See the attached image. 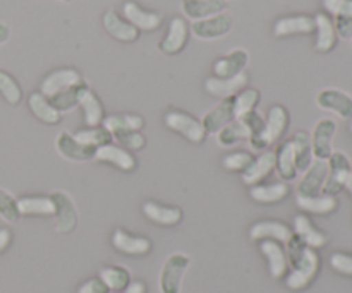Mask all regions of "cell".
I'll return each instance as SVG.
<instances>
[{
	"mask_svg": "<svg viewBox=\"0 0 352 293\" xmlns=\"http://www.w3.org/2000/svg\"><path fill=\"white\" fill-rule=\"evenodd\" d=\"M234 120H236V112H234V96H230V98H223L219 105L213 106V108L203 117L201 124L206 134L217 136L223 127L229 126V124L234 122Z\"/></svg>",
	"mask_w": 352,
	"mask_h": 293,
	"instance_id": "5bb4252c",
	"label": "cell"
},
{
	"mask_svg": "<svg viewBox=\"0 0 352 293\" xmlns=\"http://www.w3.org/2000/svg\"><path fill=\"white\" fill-rule=\"evenodd\" d=\"M164 122L168 129L184 136V139H188L189 143L199 144L205 141L206 132L203 129L201 120L189 115V113L181 112V110H172V112L165 113Z\"/></svg>",
	"mask_w": 352,
	"mask_h": 293,
	"instance_id": "277c9868",
	"label": "cell"
},
{
	"mask_svg": "<svg viewBox=\"0 0 352 293\" xmlns=\"http://www.w3.org/2000/svg\"><path fill=\"white\" fill-rule=\"evenodd\" d=\"M285 246H287V250H285L287 266H291V273L285 278V285L291 290H305L320 271L318 254L315 249L305 246L294 233Z\"/></svg>",
	"mask_w": 352,
	"mask_h": 293,
	"instance_id": "6da1fadb",
	"label": "cell"
},
{
	"mask_svg": "<svg viewBox=\"0 0 352 293\" xmlns=\"http://www.w3.org/2000/svg\"><path fill=\"white\" fill-rule=\"evenodd\" d=\"M189 268V257L182 253H174L167 257L160 271L158 287L162 293H181L182 278Z\"/></svg>",
	"mask_w": 352,
	"mask_h": 293,
	"instance_id": "3957f363",
	"label": "cell"
},
{
	"mask_svg": "<svg viewBox=\"0 0 352 293\" xmlns=\"http://www.w3.org/2000/svg\"><path fill=\"white\" fill-rule=\"evenodd\" d=\"M79 108L82 110V119H85L86 127L102 126L103 119H105V110H103V105L98 96L91 91V88L82 95Z\"/></svg>",
	"mask_w": 352,
	"mask_h": 293,
	"instance_id": "d590c367",
	"label": "cell"
},
{
	"mask_svg": "<svg viewBox=\"0 0 352 293\" xmlns=\"http://www.w3.org/2000/svg\"><path fill=\"white\" fill-rule=\"evenodd\" d=\"M323 7L333 17H351L352 19V0H323Z\"/></svg>",
	"mask_w": 352,
	"mask_h": 293,
	"instance_id": "7dc6e473",
	"label": "cell"
},
{
	"mask_svg": "<svg viewBox=\"0 0 352 293\" xmlns=\"http://www.w3.org/2000/svg\"><path fill=\"white\" fill-rule=\"evenodd\" d=\"M76 139L79 143L86 144V146H91V148H100V146H105V144L112 143V134L105 129L103 126H96V127H86V129L78 130L74 134Z\"/></svg>",
	"mask_w": 352,
	"mask_h": 293,
	"instance_id": "ab89813d",
	"label": "cell"
},
{
	"mask_svg": "<svg viewBox=\"0 0 352 293\" xmlns=\"http://www.w3.org/2000/svg\"><path fill=\"white\" fill-rule=\"evenodd\" d=\"M237 120H241V122L244 124V127H246L248 132H250V137L260 136L265 130V119L256 112V110L244 113V115L239 117Z\"/></svg>",
	"mask_w": 352,
	"mask_h": 293,
	"instance_id": "bcb514c9",
	"label": "cell"
},
{
	"mask_svg": "<svg viewBox=\"0 0 352 293\" xmlns=\"http://www.w3.org/2000/svg\"><path fill=\"white\" fill-rule=\"evenodd\" d=\"M230 30H232V17L227 12L217 14V16L208 17V19L195 21L189 26V31H191L192 36L203 41L219 40V38H223L226 34H229Z\"/></svg>",
	"mask_w": 352,
	"mask_h": 293,
	"instance_id": "8992f818",
	"label": "cell"
},
{
	"mask_svg": "<svg viewBox=\"0 0 352 293\" xmlns=\"http://www.w3.org/2000/svg\"><path fill=\"white\" fill-rule=\"evenodd\" d=\"M28 106H30L31 113H33L40 122L50 124V126H55V124L60 122L62 113H58L57 110H55V106L50 103V99L45 95H41L40 91L31 93L30 98H28Z\"/></svg>",
	"mask_w": 352,
	"mask_h": 293,
	"instance_id": "f546056e",
	"label": "cell"
},
{
	"mask_svg": "<svg viewBox=\"0 0 352 293\" xmlns=\"http://www.w3.org/2000/svg\"><path fill=\"white\" fill-rule=\"evenodd\" d=\"M248 62H250V54L244 48H234L232 51L213 62V75L222 79L234 78L244 72Z\"/></svg>",
	"mask_w": 352,
	"mask_h": 293,
	"instance_id": "ac0fdd59",
	"label": "cell"
},
{
	"mask_svg": "<svg viewBox=\"0 0 352 293\" xmlns=\"http://www.w3.org/2000/svg\"><path fill=\"white\" fill-rule=\"evenodd\" d=\"M95 160L102 161V163L113 165L116 168L122 172H133L136 168L138 161L131 151L124 150V148L116 146V144H105V146L96 148Z\"/></svg>",
	"mask_w": 352,
	"mask_h": 293,
	"instance_id": "d6986e66",
	"label": "cell"
},
{
	"mask_svg": "<svg viewBox=\"0 0 352 293\" xmlns=\"http://www.w3.org/2000/svg\"><path fill=\"white\" fill-rule=\"evenodd\" d=\"M60 2H71V0H60Z\"/></svg>",
	"mask_w": 352,
	"mask_h": 293,
	"instance_id": "9f6ffc18",
	"label": "cell"
},
{
	"mask_svg": "<svg viewBox=\"0 0 352 293\" xmlns=\"http://www.w3.org/2000/svg\"><path fill=\"white\" fill-rule=\"evenodd\" d=\"M143 213L148 220L162 226H174L182 220L181 208L175 206H164L160 202L146 201L143 204Z\"/></svg>",
	"mask_w": 352,
	"mask_h": 293,
	"instance_id": "83f0119b",
	"label": "cell"
},
{
	"mask_svg": "<svg viewBox=\"0 0 352 293\" xmlns=\"http://www.w3.org/2000/svg\"><path fill=\"white\" fill-rule=\"evenodd\" d=\"M251 240H275L278 244H287L292 237V230L285 223L275 222V220H267V222L254 223L250 230Z\"/></svg>",
	"mask_w": 352,
	"mask_h": 293,
	"instance_id": "7402d4cb",
	"label": "cell"
},
{
	"mask_svg": "<svg viewBox=\"0 0 352 293\" xmlns=\"http://www.w3.org/2000/svg\"><path fill=\"white\" fill-rule=\"evenodd\" d=\"M327 175H329V163L327 160H315L311 167L305 172L301 182L298 185V196H318L322 194L323 185H325Z\"/></svg>",
	"mask_w": 352,
	"mask_h": 293,
	"instance_id": "2e32d148",
	"label": "cell"
},
{
	"mask_svg": "<svg viewBox=\"0 0 352 293\" xmlns=\"http://www.w3.org/2000/svg\"><path fill=\"white\" fill-rule=\"evenodd\" d=\"M275 170H277L278 177L284 178L285 182H292L298 178L299 172L296 167V156H294V146L292 141H285L278 146L275 151Z\"/></svg>",
	"mask_w": 352,
	"mask_h": 293,
	"instance_id": "f1b7e54d",
	"label": "cell"
},
{
	"mask_svg": "<svg viewBox=\"0 0 352 293\" xmlns=\"http://www.w3.org/2000/svg\"><path fill=\"white\" fill-rule=\"evenodd\" d=\"M333 27L337 36L342 40H352V19L351 17H333Z\"/></svg>",
	"mask_w": 352,
	"mask_h": 293,
	"instance_id": "681fc988",
	"label": "cell"
},
{
	"mask_svg": "<svg viewBox=\"0 0 352 293\" xmlns=\"http://www.w3.org/2000/svg\"><path fill=\"white\" fill-rule=\"evenodd\" d=\"M261 102V93L254 88H244L243 91L237 93L234 96V112H236V119L243 117L244 113L253 112Z\"/></svg>",
	"mask_w": 352,
	"mask_h": 293,
	"instance_id": "60d3db41",
	"label": "cell"
},
{
	"mask_svg": "<svg viewBox=\"0 0 352 293\" xmlns=\"http://www.w3.org/2000/svg\"><path fill=\"white\" fill-rule=\"evenodd\" d=\"M112 246L119 253L127 254V256H144L151 250V242L144 237L131 235L124 230H116L112 235Z\"/></svg>",
	"mask_w": 352,
	"mask_h": 293,
	"instance_id": "d4e9b609",
	"label": "cell"
},
{
	"mask_svg": "<svg viewBox=\"0 0 352 293\" xmlns=\"http://www.w3.org/2000/svg\"><path fill=\"white\" fill-rule=\"evenodd\" d=\"M294 235L309 249H320L329 242L325 233L320 232L306 215H298L294 218Z\"/></svg>",
	"mask_w": 352,
	"mask_h": 293,
	"instance_id": "484cf974",
	"label": "cell"
},
{
	"mask_svg": "<svg viewBox=\"0 0 352 293\" xmlns=\"http://www.w3.org/2000/svg\"><path fill=\"white\" fill-rule=\"evenodd\" d=\"M54 202L55 230L58 233H72L78 226V211L71 196L64 191H55L50 194Z\"/></svg>",
	"mask_w": 352,
	"mask_h": 293,
	"instance_id": "5b68a950",
	"label": "cell"
},
{
	"mask_svg": "<svg viewBox=\"0 0 352 293\" xmlns=\"http://www.w3.org/2000/svg\"><path fill=\"white\" fill-rule=\"evenodd\" d=\"M248 81H250V78H248L246 72H241V74L234 75V78H227V79L212 75V78H208L205 81V89L212 96H217V98L223 99V98H230V96H236L237 93L243 91V89L246 88Z\"/></svg>",
	"mask_w": 352,
	"mask_h": 293,
	"instance_id": "ffe728a7",
	"label": "cell"
},
{
	"mask_svg": "<svg viewBox=\"0 0 352 293\" xmlns=\"http://www.w3.org/2000/svg\"><path fill=\"white\" fill-rule=\"evenodd\" d=\"M254 154L251 151H236V153H230L227 156H223L222 165L226 170L229 172H246L250 168V165L254 161Z\"/></svg>",
	"mask_w": 352,
	"mask_h": 293,
	"instance_id": "ee69618b",
	"label": "cell"
},
{
	"mask_svg": "<svg viewBox=\"0 0 352 293\" xmlns=\"http://www.w3.org/2000/svg\"><path fill=\"white\" fill-rule=\"evenodd\" d=\"M9 36H10L9 26H7V24H3V23H0V45L6 43V41L9 40Z\"/></svg>",
	"mask_w": 352,
	"mask_h": 293,
	"instance_id": "db71d44e",
	"label": "cell"
},
{
	"mask_svg": "<svg viewBox=\"0 0 352 293\" xmlns=\"http://www.w3.org/2000/svg\"><path fill=\"white\" fill-rule=\"evenodd\" d=\"M124 293H146V285L143 281H134V283H129Z\"/></svg>",
	"mask_w": 352,
	"mask_h": 293,
	"instance_id": "f5cc1de1",
	"label": "cell"
},
{
	"mask_svg": "<svg viewBox=\"0 0 352 293\" xmlns=\"http://www.w3.org/2000/svg\"><path fill=\"white\" fill-rule=\"evenodd\" d=\"M110 290L107 288V285L103 283L100 278H93V280H88L86 283H82L79 287L78 293H109Z\"/></svg>",
	"mask_w": 352,
	"mask_h": 293,
	"instance_id": "f907efd6",
	"label": "cell"
},
{
	"mask_svg": "<svg viewBox=\"0 0 352 293\" xmlns=\"http://www.w3.org/2000/svg\"><path fill=\"white\" fill-rule=\"evenodd\" d=\"M289 112L285 106L274 105L268 108V115L265 119V130L260 136H254L248 139L250 148L253 151H267L274 143H277L289 129Z\"/></svg>",
	"mask_w": 352,
	"mask_h": 293,
	"instance_id": "7a4b0ae2",
	"label": "cell"
},
{
	"mask_svg": "<svg viewBox=\"0 0 352 293\" xmlns=\"http://www.w3.org/2000/svg\"><path fill=\"white\" fill-rule=\"evenodd\" d=\"M315 50L320 54H329L337 45V33L333 27V21L329 14L318 12L315 16Z\"/></svg>",
	"mask_w": 352,
	"mask_h": 293,
	"instance_id": "cb8c5ba5",
	"label": "cell"
},
{
	"mask_svg": "<svg viewBox=\"0 0 352 293\" xmlns=\"http://www.w3.org/2000/svg\"><path fill=\"white\" fill-rule=\"evenodd\" d=\"M0 216L6 222H17L21 218L19 208H17V199L10 196L9 192L0 189Z\"/></svg>",
	"mask_w": 352,
	"mask_h": 293,
	"instance_id": "f6af8a7d",
	"label": "cell"
},
{
	"mask_svg": "<svg viewBox=\"0 0 352 293\" xmlns=\"http://www.w3.org/2000/svg\"><path fill=\"white\" fill-rule=\"evenodd\" d=\"M253 201L261 204H275L284 201L289 196V185L285 182H275V184H258L253 185L250 191Z\"/></svg>",
	"mask_w": 352,
	"mask_h": 293,
	"instance_id": "4dcf8cb0",
	"label": "cell"
},
{
	"mask_svg": "<svg viewBox=\"0 0 352 293\" xmlns=\"http://www.w3.org/2000/svg\"><path fill=\"white\" fill-rule=\"evenodd\" d=\"M112 139H116L120 148L127 151H141L146 146V137L138 130H116L112 132Z\"/></svg>",
	"mask_w": 352,
	"mask_h": 293,
	"instance_id": "7bdbcfd3",
	"label": "cell"
},
{
	"mask_svg": "<svg viewBox=\"0 0 352 293\" xmlns=\"http://www.w3.org/2000/svg\"><path fill=\"white\" fill-rule=\"evenodd\" d=\"M351 134H352V122H351Z\"/></svg>",
	"mask_w": 352,
	"mask_h": 293,
	"instance_id": "6f0895ef",
	"label": "cell"
},
{
	"mask_svg": "<svg viewBox=\"0 0 352 293\" xmlns=\"http://www.w3.org/2000/svg\"><path fill=\"white\" fill-rule=\"evenodd\" d=\"M292 146H294V156H296V167H298L299 174H305L311 163L315 161L313 156V146H311V134L306 130H299L296 136L292 137Z\"/></svg>",
	"mask_w": 352,
	"mask_h": 293,
	"instance_id": "d6a6232c",
	"label": "cell"
},
{
	"mask_svg": "<svg viewBox=\"0 0 352 293\" xmlns=\"http://www.w3.org/2000/svg\"><path fill=\"white\" fill-rule=\"evenodd\" d=\"M226 0H182L181 2L182 14H184V17L191 19L192 23L226 12Z\"/></svg>",
	"mask_w": 352,
	"mask_h": 293,
	"instance_id": "44dd1931",
	"label": "cell"
},
{
	"mask_svg": "<svg viewBox=\"0 0 352 293\" xmlns=\"http://www.w3.org/2000/svg\"><path fill=\"white\" fill-rule=\"evenodd\" d=\"M272 33L277 38L296 36V34H313L315 33V16L296 14V16L280 17L274 23Z\"/></svg>",
	"mask_w": 352,
	"mask_h": 293,
	"instance_id": "4fadbf2b",
	"label": "cell"
},
{
	"mask_svg": "<svg viewBox=\"0 0 352 293\" xmlns=\"http://www.w3.org/2000/svg\"><path fill=\"white\" fill-rule=\"evenodd\" d=\"M102 23L107 33H109L113 40L122 41V43H133V41H136L138 38H140V31H138L133 24L127 23L117 10H107L102 17Z\"/></svg>",
	"mask_w": 352,
	"mask_h": 293,
	"instance_id": "e0dca14e",
	"label": "cell"
},
{
	"mask_svg": "<svg viewBox=\"0 0 352 293\" xmlns=\"http://www.w3.org/2000/svg\"><path fill=\"white\" fill-rule=\"evenodd\" d=\"M316 105L325 112L336 113L342 120H352V98L336 88H327L316 95Z\"/></svg>",
	"mask_w": 352,
	"mask_h": 293,
	"instance_id": "8fae6325",
	"label": "cell"
},
{
	"mask_svg": "<svg viewBox=\"0 0 352 293\" xmlns=\"http://www.w3.org/2000/svg\"><path fill=\"white\" fill-rule=\"evenodd\" d=\"M275 170V151H263L254 158L253 163L250 165L246 172H243V182L250 187L261 184L272 172Z\"/></svg>",
	"mask_w": 352,
	"mask_h": 293,
	"instance_id": "603a6c76",
	"label": "cell"
},
{
	"mask_svg": "<svg viewBox=\"0 0 352 293\" xmlns=\"http://www.w3.org/2000/svg\"><path fill=\"white\" fill-rule=\"evenodd\" d=\"M102 126L110 134L116 130H138L140 132L144 127V119L138 113H113L103 119Z\"/></svg>",
	"mask_w": 352,
	"mask_h": 293,
	"instance_id": "8d00e7d4",
	"label": "cell"
},
{
	"mask_svg": "<svg viewBox=\"0 0 352 293\" xmlns=\"http://www.w3.org/2000/svg\"><path fill=\"white\" fill-rule=\"evenodd\" d=\"M351 170H352V163H351Z\"/></svg>",
	"mask_w": 352,
	"mask_h": 293,
	"instance_id": "680465c9",
	"label": "cell"
},
{
	"mask_svg": "<svg viewBox=\"0 0 352 293\" xmlns=\"http://www.w3.org/2000/svg\"><path fill=\"white\" fill-rule=\"evenodd\" d=\"M260 250L267 257L268 270L275 280L287 273V256H285V250L280 244L275 242V240H261Z\"/></svg>",
	"mask_w": 352,
	"mask_h": 293,
	"instance_id": "4316f807",
	"label": "cell"
},
{
	"mask_svg": "<svg viewBox=\"0 0 352 293\" xmlns=\"http://www.w3.org/2000/svg\"><path fill=\"white\" fill-rule=\"evenodd\" d=\"M17 208L21 216H52L54 202L50 196H26L17 199Z\"/></svg>",
	"mask_w": 352,
	"mask_h": 293,
	"instance_id": "e575fe53",
	"label": "cell"
},
{
	"mask_svg": "<svg viewBox=\"0 0 352 293\" xmlns=\"http://www.w3.org/2000/svg\"><path fill=\"white\" fill-rule=\"evenodd\" d=\"M337 134V122L333 119H322L316 122L311 134V146L315 160H329L333 153V137Z\"/></svg>",
	"mask_w": 352,
	"mask_h": 293,
	"instance_id": "9c48e42d",
	"label": "cell"
},
{
	"mask_svg": "<svg viewBox=\"0 0 352 293\" xmlns=\"http://www.w3.org/2000/svg\"><path fill=\"white\" fill-rule=\"evenodd\" d=\"M79 82H82V78L76 69L62 67L45 75V79L40 84V93L47 96V98H50V96L58 95V93L65 91V89L79 84Z\"/></svg>",
	"mask_w": 352,
	"mask_h": 293,
	"instance_id": "7c38bea8",
	"label": "cell"
},
{
	"mask_svg": "<svg viewBox=\"0 0 352 293\" xmlns=\"http://www.w3.org/2000/svg\"><path fill=\"white\" fill-rule=\"evenodd\" d=\"M0 95L12 106L19 105L23 99V89H21L19 82L6 71H0Z\"/></svg>",
	"mask_w": 352,
	"mask_h": 293,
	"instance_id": "b9f144b4",
	"label": "cell"
},
{
	"mask_svg": "<svg viewBox=\"0 0 352 293\" xmlns=\"http://www.w3.org/2000/svg\"><path fill=\"white\" fill-rule=\"evenodd\" d=\"M10 240H12V235H10L9 230H7V228L0 230V253H2V250H6L7 247H9Z\"/></svg>",
	"mask_w": 352,
	"mask_h": 293,
	"instance_id": "816d5d0a",
	"label": "cell"
},
{
	"mask_svg": "<svg viewBox=\"0 0 352 293\" xmlns=\"http://www.w3.org/2000/svg\"><path fill=\"white\" fill-rule=\"evenodd\" d=\"M55 148H57L58 154L65 160L71 161H88L95 158L96 148L86 146V144L79 143L74 137V134L62 130L58 132L57 141H55Z\"/></svg>",
	"mask_w": 352,
	"mask_h": 293,
	"instance_id": "9a60e30c",
	"label": "cell"
},
{
	"mask_svg": "<svg viewBox=\"0 0 352 293\" xmlns=\"http://www.w3.org/2000/svg\"><path fill=\"white\" fill-rule=\"evenodd\" d=\"M189 24L184 17H172L170 23H168L167 34H165L164 40L158 43V50L165 55H177L184 50V47L188 45L189 40Z\"/></svg>",
	"mask_w": 352,
	"mask_h": 293,
	"instance_id": "30bf717a",
	"label": "cell"
},
{
	"mask_svg": "<svg viewBox=\"0 0 352 293\" xmlns=\"http://www.w3.org/2000/svg\"><path fill=\"white\" fill-rule=\"evenodd\" d=\"M344 189H346V191L349 192V194L352 196V170H351L349 177L346 178V184H344Z\"/></svg>",
	"mask_w": 352,
	"mask_h": 293,
	"instance_id": "11a10c76",
	"label": "cell"
},
{
	"mask_svg": "<svg viewBox=\"0 0 352 293\" xmlns=\"http://www.w3.org/2000/svg\"><path fill=\"white\" fill-rule=\"evenodd\" d=\"M327 163H329V175H327V180H325V185H323L322 194L337 196L344 189L346 178L349 177L351 161L344 153H340V151H333V153L330 154L329 160H327Z\"/></svg>",
	"mask_w": 352,
	"mask_h": 293,
	"instance_id": "52a82bcc",
	"label": "cell"
},
{
	"mask_svg": "<svg viewBox=\"0 0 352 293\" xmlns=\"http://www.w3.org/2000/svg\"><path fill=\"white\" fill-rule=\"evenodd\" d=\"M244 139H250V132H248V129L244 127V124L237 119L234 120V122H230L229 126L223 127V129L217 134V141H219V144L222 148H232Z\"/></svg>",
	"mask_w": 352,
	"mask_h": 293,
	"instance_id": "f35d334b",
	"label": "cell"
},
{
	"mask_svg": "<svg viewBox=\"0 0 352 293\" xmlns=\"http://www.w3.org/2000/svg\"><path fill=\"white\" fill-rule=\"evenodd\" d=\"M100 280L112 292L126 290L131 283V273L124 266H109L100 271Z\"/></svg>",
	"mask_w": 352,
	"mask_h": 293,
	"instance_id": "74e56055",
	"label": "cell"
},
{
	"mask_svg": "<svg viewBox=\"0 0 352 293\" xmlns=\"http://www.w3.org/2000/svg\"><path fill=\"white\" fill-rule=\"evenodd\" d=\"M296 202H298V206L302 211L313 213V215H329V213L336 211L337 206H339V201H337L336 196L329 194L309 196V198L298 196Z\"/></svg>",
	"mask_w": 352,
	"mask_h": 293,
	"instance_id": "836d02e7",
	"label": "cell"
},
{
	"mask_svg": "<svg viewBox=\"0 0 352 293\" xmlns=\"http://www.w3.org/2000/svg\"><path fill=\"white\" fill-rule=\"evenodd\" d=\"M122 17L127 23L133 24L138 31H146V33L157 31L164 23V16L160 12L143 9L134 0H127L122 3Z\"/></svg>",
	"mask_w": 352,
	"mask_h": 293,
	"instance_id": "ba28073f",
	"label": "cell"
},
{
	"mask_svg": "<svg viewBox=\"0 0 352 293\" xmlns=\"http://www.w3.org/2000/svg\"><path fill=\"white\" fill-rule=\"evenodd\" d=\"M330 266L336 270L337 273L346 274V277H352V256L351 254L336 253L330 256Z\"/></svg>",
	"mask_w": 352,
	"mask_h": 293,
	"instance_id": "c3c4849f",
	"label": "cell"
},
{
	"mask_svg": "<svg viewBox=\"0 0 352 293\" xmlns=\"http://www.w3.org/2000/svg\"><path fill=\"white\" fill-rule=\"evenodd\" d=\"M89 89V86L85 81L79 82V84L72 86V88L65 89V91L58 93V95L50 96V103L55 106L58 113H67L72 112L74 108H78L79 103H81L82 95Z\"/></svg>",
	"mask_w": 352,
	"mask_h": 293,
	"instance_id": "1f68e13d",
	"label": "cell"
}]
</instances>
